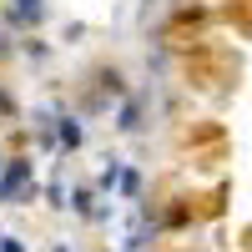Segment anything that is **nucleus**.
<instances>
[{
	"instance_id": "obj_1",
	"label": "nucleus",
	"mask_w": 252,
	"mask_h": 252,
	"mask_svg": "<svg viewBox=\"0 0 252 252\" xmlns=\"http://www.w3.org/2000/svg\"><path fill=\"white\" fill-rule=\"evenodd\" d=\"M26 187L35 192V182H31V166H26V161H15L10 172L0 177V197H5V202H20V192H26Z\"/></svg>"
},
{
	"instance_id": "obj_2",
	"label": "nucleus",
	"mask_w": 252,
	"mask_h": 252,
	"mask_svg": "<svg viewBox=\"0 0 252 252\" xmlns=\"http://www.w3.org/2000/svg\"><path fill=\"white\" fill-rule=\"evenodd\" d=\"M61 141L76 146V141H81V126H76V121H61Z\"/></svg>"
},
{
	"instance_id": "obj_3",
	"label": "nucleus",
	"mask_w": 252,
	"mask_h": 252,
	"mask_svg": "<svg viewBox=\"0 0 252 252\" xmlns=\"http://www.w3.org/2000/svg\"><path fill=\"white\" fill-rule=\"evenodd\" d=\"M20 15H31V20H35V15H40V0H20Z\"/></svg>"
}]
</instances>
